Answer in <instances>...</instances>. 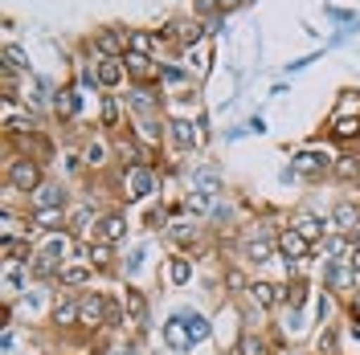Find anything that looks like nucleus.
Instances as JSON below:
<instances>
[{
    "instance_id": "22",
    "label": "nucleus",
    "mask_w": 360,
    "mask_h": 355,
    "mask_svg": "<svg viewBox=\"0 0 360 355\" xmlns=\"http://www.w3.org/2000/svg\"><path fill=\"white\" fill-rule=\"evenodd\" d=\"M86 262H90V266H111V245H107V241H94L86 249Z\"/></svg>"
},
{
    "instance_id": "29",
    "label": "nucleus",
    "mask_w": 360,
    "mask_h": 355,
    "mask_svg": "<svg viewBox=\"0 0 360 355\" xmlns=\"http://www.w3.org/2000/svg\"><path fill=\"white\" fill-rule=\"evenodd\" d=\"M127 311H131V319H143L148 314V298L139 290H127Z\"/></svg>"
},
{
    "instance_id": "15",
    "label": "nucleus",
    "mask_w": 360,
    "mask_h": 355,
    "mask_svg": "<svg viewBox=\"0 0 360 355\" xmlns=\"http://www.w3.org/2000/svg\"><path fill=\"white\" fill-rule=\"evenodd\" d=\"M332 221H336V229L344 233V237H356V229H360V208H352V204H336Z\"/></svg>"
},
{
    "instance_id": "36",
    "label": "nucleus",
    "mask_w": 360,
    "mask_h": 355,
    "mask_svg": "<svg viewBox=\"0 0 360 355\" xmlns=\"http://www.w3.org/2000/svg\"><path fill=\"white\" fill-rule=\"evenodd\" d=\"M319 355H336V327H323V335H319Z\"/></svg>"
},
{
    "instance_id": "34",
    "label": "nucleus",
    "mask_w": 360,
    "mask_h": 355,
    "mask_svg": "<svg viewBox=\"0 0 360 355\" xmlns=\"http://www.w3.org/2000/svg\"><path fill=\"white\" fill-rule=\"evenodd\" d=\"M184 208H188V213H205V208H209V192H188V196H184Z\"/></svg>"
},
{
    "instance_id": "10",
    "label": "nucleus",
    "mask_w": 360,
    "mask_h": 355,
    "mask_svg": "<svg viewBox=\"0 0 360 355\" xmlns=\"http://www.w3.org/2000/svg\"><path fill=\"white\" fill-rule=\"evenodd\" d=\"M119 237H127V217H123V213H107V217L98 221V241L115 245Z\"/></svg>"
},
{
    "instance_id": "42",
    "label": "nucleus",
    "mask_w": 360,
    "mask_h": 355,
    "mask_svg": "<svg viewBox=\"0 0 360 355\" xmlns=\"http://www.w3.org/2000/svg\"><path fill=\"white\" fill-rule=\"evenodd\" d=\"M344 262H348V266H352V274H360V249H352V253H348V257H344Z\"/></svg>"
},
{
    "instance_id": "6",
    "label": "nucleus",
    "mask_w": 360,
    "mask_h": 355,
    "mask_svg": "<svg viewBox=\"0 0 360 355\" xmlns=\"http://www.w3.org/2000/svg\"><path fill=\"white\" fill-rule=\"evenodd\" d=\"M278 253H283L287 262H299V257L311 253V241H307L299 229H283V233H278Z\"/></svg>"
},
{
    "instance_id": "28",
    "label": "nucleus",
    "mask_w": 360,
    "mask_h": 355,
    "mask_svg": "<svg viewBox=\"0 0 360 355\" xmlns=\"http://www.w3.org/2000/svg\"><path fill=\"white\" fill-rule=\"evenodd\" d=\"M33 221L41 225V229H58V225H62V213H58V208H37Z\"/></svg>"
},
{
    "instance_id": "39",
    "label": "nucleus",
    "mask_w": 360,
    "mask_h": 355,
    "mask_svg": "<svg viewBox=\"0 0 360 355\" xmlns=\"http://www.w3.org/2000/svg\"><path fill=\"white\" fill-rule=\"evenodd\" d=\"M303 298H307V286H303V282H295V286H291V294H287L291 311H295V307H303Z\"/></svg>"
},
{
    "instance_id": "30",
    "label": "nucleus",
    "mask_w": 360,
    "mask_h": 355,
    "mask_svg": "<svg viewBox=\"0 0 360 355\" xmlns=\"http://www.w3.org/2000/svg\"><path fill=\"white\" fill-rule=\"evenodd\" d=\"M295 229H299L307 241H311V237H323V221H315V217H303V221L295 225Z\"/></svg>"
},
{
    "instance_id": "37",
    "label": "nucleus",
    "mask_w": 360,
    "mask_h": 355,
    "mask_svg": "<svg viewBox=\"0 0 360 355\" xmlns=\"http://www.w3.org/2000/svg\"><path fill=\"white\" fill-rule=\"evenodd\" d=\"M25 62H29V58H25V53L17 49V45H8V49H4V66H13V69H25Z\"/></svg>"
},
{
    "instance_id": "33",
    "label": "nucleus",
    "mask_w": 360,
    "mask_h": 355,
    "mask_svg": "<svg viewBox=\"0 0 360 355\" xmlns=\"http://www.w3.org/2000/svg\"><path fill=\"white\" fill-rule=\"evenodd\" d=\"M184 327H188V335H193V343L209 335V327H205V319H201V314H188V319H184Z\"/></svg>"
},
{
    "instance_id": "9",
    "label": "nucleus",
    "mask_w": 360,
    "mask_h": 355,
    "mask_svg": "<svg viewBox=\"0 0 360 355\" xmlns=\"http://www.w3.org/2000/svg\"><path fill=\"white\" fill-rule=\"evenodd\" d=\"M123 74H127V66H123V58H103L98 62V69H94V78H98V86H123Z\"/></svg>"
},
{
    "instance_id": "11",
    "label": "nucleus",
    "mask_w": 360,
    "mask_h": 355,
    "mask_svg": "<svg viewBox=\"0 0 360 355\" xmlns=\"http://www.w3.org/2000/svg\"><path fill=\"white\" fill-rule=\"evenodd\" d=\"M250 298H254V302H258V307H278V302H287V290H278L274 286V282H254V286H250Z\"/></svg>"
},
{
    "instance_id": "31",
    "label": "nucleus",
    "mask_w": 360,
    "mask_h": 355,
    "mask_svg": "<svg viewBox=\"0 0 360 355\" xmlns=\"http://www.w3.org/2000/svg\"><path fill=\"white\" fill-rule=\"evenodd\" d=\"M21 290V269H17V262H8V269H4V294H17Z\"/></svg>"
},
{
    "instance_id": "12",
    "label": "nucleus",
    "mask_w": 360,
    "mask_h": 355,
    "mask_svg": "<svg viewBox=\"0 0 360 355\" xmlns=\"http://www.w3.org/2000/svg\"><path fill=\"white\" fill-rule=\"evenodd\" d=\"M53 323H58V327L82 323V298H58V302H53Z\"/></svg>"
},
{
    "instance_id": "25",
    "label": "nucleus",
    "mask_w": 360,
    "mask_h": 355,
    "mask_svg": "<svg viewBox=\"0 0 360 355\" xmlns=\"http://www.w3.org/2000/svg\"><path fill=\"white\" fill-rule=\"evenodd\" d=\"M160 135H164V123H156V119H143L139 123V139L143 143H160Z\"/></svg>"
},
{
    "instance_id": "27",
    "label": "nucleus",
    "mask_w": 360,
    "mask_h": 355,
    "mask_svg": "<svg viewBox=\"0 0 360 355\" xmlns=\"http://www.w3.org/2000/svg\"><path fill=\"white\" fill-rule=\"evenodd\" d=\"M238 355H270V347L258 339V335H246V339H242V347H238Z\"/></svg>"
},
{
    "instance_id": "24",
    "label": "nucleus",
    "mask_w": 360,
    "mask_h": 355,
    "mask_svg": "<svg viewBox=\"0 0 360 355\" xmlns=\"http://www.w3.org/2000/svg\"><path fill=\"white\" fill-rule=\"evenodd\" d=\"M152 45H156L152 33H127V53H148Z\"/></svg>"
},
{
    "instance_id": "35",
    "label": "nucleus",
    "mask_w": 360,
    "mask_h": 355,
    "mask_svg": "<svg viewBox=\"0 0 360 355\" xmlns=\"http://www.w3.org/2000/svg\"><path fill=\"white\" fill-rule=\"evenodd\" d=\"M246 257H250V262H266V257H270V241H258V245L246 241Z\"/></svg>"
},
{
    "instance_id": "23",
    "label": "nucleus",
    "mask_w": 360,
    "mask_h": 355,
    "mask_svg": "<svg viewBox=\"0 0 360 355\" xmlns=\"http://www.w3.org/2000/svg\"><path fill=\"white\" fill-rule=\"evenodd\" d=\"M176 41L180 45H197V41H201V25H197V21L176 25Z\"/></svg>"
},
{
    "instance_id": "8",
    "label": "nucleus",
    "mask_w": 360,
    "mask_h": 355,
    "mask_svg": "<svg viewBox=\"0 0 360 355\" xmlns=\"http://www.w3.org/2000/svg\"><path fill=\"white\" fill-rule=\"evenodd\" d=\"M94 45L103 49V58H123L127 53V33L123 29H98Z\"/></svg>"
},
{
    "instance_id": "13",
    "label": "nucleus",
    "mask_w": 360,
    "mask_h": 355,
    "mask_svg": "<svg viewBox=\"0 0 360 355\" xmlns=\"http://www.w3.org/2000/svg\"><path fill=\"white\" fill-rule=\"evenodd\" d=\"M164 339H168L172 351H188V347H193V335L184 327V319H168V323H164Z\"/></svg>"
},
{
    "instance_id": "32",
    "label": "nucleus",
    "mask_w": 360,
    "mask_h": 355,
    "mask_svg": "<svg viewBox=\"0 0 360 355\" xmlns=\"http://www.w3.org/2000/svg\"><path fill=\"white\" fill-rule=\"evenodd\" d=\"M53 107H58L62 114H74V111H78V98H74V90H62V94L53 98Z\"/></svg>"
},
{
    "instance_id": "5",
    "label": "nucleus",
    "mask_w": 360,
    "mask_h": 355,
    "mask_svg": "<svg viewBox=\"0 0 360 355\" xmlns=\"http://www.w3.org/2000/svg\"><path fill=\"white\" fill-rule=\"evenodd\" d=\"M127 107L135 114H156L160 111V90H152L148 82H135L131 94H127Z\"/></svg>"
},
{
    "instance_id": "43",
    "label": "nucleus",
    "mask_w": 360,
    "mask_h": 355,
    "mask_svg": "<svg viewBox=\"0 0 360 355\" xmlns=\"http://www.w3.org/2000/svg\"><path fill=\"white\" fill-rule=\"evenodd\" d=\"M221 8H238V4H246V0H217Z\"/></svg>"
},
{
    "instance_id": "3",
    "label": "nucleus",
    "mask_w": 360,
    "mask_h": 355,
    "mask_svg": "<svg viewBox=\"0 0 360 355\" xmlns=\"http://www.w3.org/2000/svg\"><path fill=\"white\" fill-rule=\"evenodd\" d=\"M291 168L299 172V176H323V172H332V168H336V159L323 156V152H299Z\"/></svg>"
},
{
    "instance_id": "4",
    "label": "nucleus",
    "mask_w": 360,
    "mask_h": 355,
    "mask_svg": "<svg viewBox=\"0 0 360 355\" xmlns=\"http://www.w3.org/2000/svg\"><path fill=\"white\" fill-rule=\"evenodd\" d=\"M123 184H127V200H139V196H148V192L156 188V176H152L148 163H139V168H127Z\"/></svg>"
},
{
    "instance_id": "21",
    "label": "nucleus",
    "mask_w": 360,
    "mask_h": 355,
    "mask_svg": "<svg viewBox=\"0 0 360 355\" xmlns=\"http://www.w3.org/2000/svg\"><path fill=\"white\" fill-rule=\"evenodd\" d=\"M58 278H62V286H86L90 282V266H66Z\"/></svg>"
},
{
    "instance_id": "20",
    "label": "nucleus",
    "mask_w": 360,
    "mask_h": 355,
    "mask_svg": "<svg viewBox=\"0 0 360 355\" xmlns=\"http://www.w3.org/2000/svg\"><path fill=\"white\" fill-rule=\"evenodd\" d=\"M168 278H172V286H184V282L193 278V262H188V257H172V262H168Z\"/></svg>"
},
{
    "instance_id": "38",
    "label": "nucleus",
    "mask_w": 360,
    "mask_h": 355,
    "mask_svg": "<svg viewBox=\"0 0 360 355\" xmlns=\"http://www.w3.org/2000/svg\"><path fill=\"white\" fill-rule=\"evenodd\" d=\"M193 237H197V229H193V225H176V229H172V241H176V245H188Z\"/></svg>"
},
{
    "instance_id": "41",
    "label": "nucleus",
    "mask_w": 360,
    "mask_h": 355,
    "mask_svg": "<svg viewBox=\"0 0 360 355\" xmlns=\"http://www.w3.org/2000/svg\"><path fill=\"white\" fill-rule=\"evenodd\" d=\"M160 225H164V213H160V208H152V213H148V229H160Z\"/></svg>"
},
{
    "instance_id": "17",
    "label": "nucleus",
    "mask_w": 360,
    "mask_h": 355,
    "mask_svg": "<svg viewBox=\"0 0 360 355\" xmlns=\"http://www.w3.org/2000/svg\"><path fill=\"white\" fill-rule=\"evenodd\" d=\"M352 282H356V274H352L348 262H332L328 266V290H352Z\"/></svg>"
},
{
    "instance_id": "40",
    "label": "nucleus",
    "mask_w": 360,
    "mask_h": 355,
    "mask_svg": "<svg viewBox=\"0 0 360 355\" xmlns=\"http://www.w3.org/2000/svg\"><path fill=\"white\" fill-rule=\"evenodd\" d=\"M103 123H107V127L119 123V107H115V98H107V107H103Z\"/></svg>"
},
{
    "instance_id": "19",
    "label": "nucleus",
    "mask_w": 360,
    "mask_h": 355,
    "mask_svg": "<svg viewBox=\"0 0 360 355\" xmlns=\"http://www.w3.org/2000/svg\"><path fill=\"white\" fill-rule=\"evenodd\" d=\"M332 135H336V139H356L360 119L356 114H336V119H332Z\"/></svg>"
},
{
    "instance_id": "26",
    "label": "nucleus",
    "mask_w": 360,
    "mask_h": 355,
    "mask_svg": "<svg viewBox=\"0 0 360 355\" xmlns=\"http://www.w3.org/2000/svg\"><path fill=\"white\" fill-rule=\"evenodd\" d=\"M332 172H336L340 180H352V176H360V163L352 156H340L336 159V168H332Z\"/></svg>"
},
{
    "instance_id": "18",
    "label": "nucleus",
    "mask_w": 360,
    "mask_h": 355,
    "mask_svg": "<svg viewBox=\"0 0 360 355\" xmlns=\"http://www.w3.org/2000/svg\"><path fill=\"white\" fill-rule=\"evenodd\" d=\"M123 66H127L131 78H148V74L156 69V62H152L148 53H123Z\"/></svg>"
},
{
    "instance_id": "7",
    "label": "nucleus",
    "mask_w": 360,
    "mask_h": 355,
    "mask_svg": "<svg viewBox=\"0 0 360 355\" xmlns=\"http://www.w3.org/2000/svg\"><path fill=\"white\" fill-rule=\"evenodd\" d=\"M111 319V302L103 294H82V323L86 327H103Z\"/></svg>"
},
{
    "instance_id": "16",
    "label": "nucleus",
    "mask_w": 360,
    "mask_h": 355,
    "mask_svg": "<svg viewBox=\"0 0 360 355\" xmlns=\"http://www.w3.org/2000/svg\"><path fill=\"white\" fill-rule=\"evenodd\" d=\"M168 135H172V143H176L180 152L197 147V131H193V123H188V119H172V123H168Z\"/></svg>"
},
{
    "instance_id": "14",
    "label": "nucleus",
    "mask_w": 360,
    "mask_h": 355,
    "mask_svg": "<svg viewBox=\"0 0 360 355\" xmlns=\"http://www.w3.org/2000/svg\"><path fill=\"white\" fill-rule=\"evenodd\" d=\"M33 204H37V208H58V213H62V208H66V188H58V184H41V188L33 192Z\"/></svg>"
},
{
    "instance_id": "2",
    "label": "nucleus",
    "mask_w": 360,
    "mask_h": 355,
    "mask_svg": "<svg viewBox=\"0 0 360 355\" xmlns=\"http://www.w3.org/2000/svg\"><path fill=\"white\" fill-rule=\"evenodd\" d=\"M8 188L13 192H37L41 188V168L33 159H13L8 163Z\"/></svg>"
},
{
    "instance_id": "1",
    "label": "nucleus",
    "mask_w": 360,
    "mask_h": 355,
    "mask_svg": "<svg viewBox=\"0 0 360 355\" xmlns=\"http://www.w3.org/2000/svg\"><path fill=\"white\" fill-rule=\"evenodd\" d=\"M66 249H70V237H49V241L33 253V274H62V262H66Z\"/></svg>"
}]
</instances>
